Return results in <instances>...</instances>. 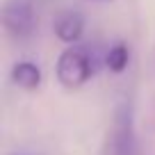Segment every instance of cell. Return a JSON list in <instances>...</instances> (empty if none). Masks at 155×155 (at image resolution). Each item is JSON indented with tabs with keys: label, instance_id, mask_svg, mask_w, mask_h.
I'll use <instances>...</instances> for the list:
<instances>
[{
	"label": "cell",
	"instance_id": "obj_1",
	"mask_svg": "<svg viewBox=\"0 0 155 155\" xmlns=\"http://www.w3.org/2000/svg\"><path fill=\"white\" fill-rule=\"evenodd\" d=\"M55 73H57L59 84H64L66 89H78L82 84H87L94 75V64L87 48H82V46L64 48L57 57Z\"/></svg>",
	"mask_w": 155,
	"mask_h": 155
},
{
	"label": "cell",
	"instance_id": "obj_2",
	"mask_svg": "<svg viewBox=\"0 0 155 155\" xmlns=\"http://www.w3.org/2000/svg\"><path fill=\"white\" fill-rule=\"evenodd\" d=\"M2 28L12 39H30L37 30V12L32 0H5Z\"/></svg>",
	"mask_w": 155,
	"mask_h": 155
},
{
	"label": "cell",
	"instance_id": "obj_3",
	"mask_svg": "<svg viewBox=\"0 0 155 155\" xmlns=\"http://www.w3.org/2000/svg\"><path fill=\"white\" fill-rule=\"evenodd\" d=\"M110 155H139L135 132H132V123H130V114L116 116L112 139H110Z\"/></svg>",
	"mask_w": 155,
	"mask_h": 155
},
{
	"label": "cell",
	"instance_id": "obj_4",
	"mask_svg": "<svg viewBox=\"0 0 155 155\" xmlns=\"http://www.w3.org/2000/svg\"><path fill=\"white\" fill-rule=\"evenodd\" d=\"M84 32V18L78 12H62L55 21V34L59 41L75 46Z\"/></svg>",
	"mask_w": 155,
	"mask_h": 155
},
{
	"label": "cell",
	"instance_id": "obj_5",
	"mask_svg": "<svg viewBox=\"0 0 155 155\" xmlns=\"http://www.w3.org/2000/svg\"><path fill=\"white\" fill-rule=\"evenodd\" d=\"M12 82L25 91H34L41 84V68L32 62H18L12 68Z\"/></svg>",
	"mask_w": 155,
	"mask_h": 155
},
{
	"label": "cell",
	"instance_id": "obj_6",
	"mask_svg": "<svg viewBox=\"0 0 155 155\" xmlns=\"http://www.w3.org/2000/svg\"><path fill=\"white\" fill-rule=\"evenodd\" d=\"M128 62H130V50L126 44H114L105 55V64L112 73H123L128 68Z\"/></svg>",
	"mask_w": 155,
	"mask_h": 155
},
{
	"label": "cell",
	"instance_id": "obj_7",
	"mask_svg": "<svg viewBox=\"0 0 155 155\" xmlns=\"http://www.w3.org/2000/svg\"><path fill=\"white\" fill-rule=\"evenodd\" d=\"M91 2H112V0H91Z\"/></svg>",
	"mask_w": 155,
	"mask_h": 155
}]
</instances>
